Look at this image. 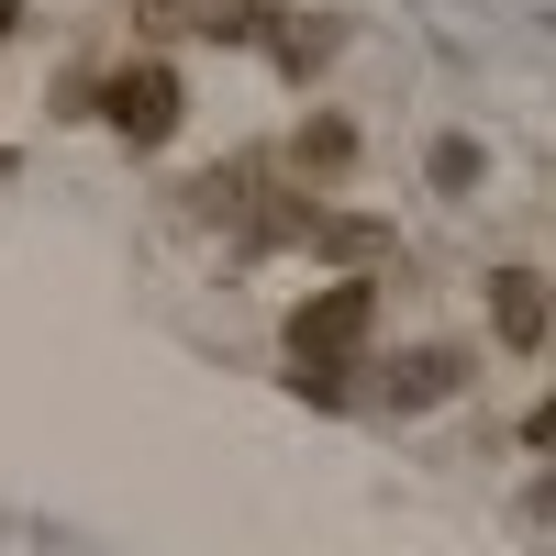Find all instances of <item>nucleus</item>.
Segmentation results:
<instances>
[{"label":"nucleus","instance_id":"obj_1","mask_svg":"<svg viewBox=\"0 0 556 556\" xmlns=\"http://www.w3.org/2000/svg\"><path fill=\"white\" fill-rule=\"evenodd\" d=\"M178 112H190V89H178L167 56H134V67H112V78H89V123H112L123 146H167Z\"/></svg>","mask_w":556,"mask_h":556},{"label":"nucleus","instance_id":"obj_2","mask_svg":"<svg viewBox=\"0 0 556 556\" xmlns=\"http://www.w3.org/2000/svg\"><path fill=\"white\" fill-rule=\"evenodd\" d=\"M379 334V278H323V290L290 312V367H345Z\"/></svg>","mask_w":556,"mask_h":556},{"label":"nucleus","instance_id":"obj_3","mask_svg":"<svg viewBox=\"0 0 556 556\" xmlns=\"http://www.w3.org/2000/svg\"><path fill=\"white\" fill-rule=\"evenodd\" d=\"M490 334H501V356H545V334H556L545 267H490Z\"/></svg>","mask_w":556,"mask_h":556},{"label":"nucleus","instance_id":"obj_4","mask_svg":"<svg viewBox=\"0 0 556 556\" xmlns=\"http://www.w3.org/2000/svg\"><path fill=\"white\" fill-rule=\"evenodd\" d=\"M468 379H479V356H468V345H412V356L379 367V401H390V412H445Z\"/></svg>","mask_w":556,"mask_h":556},{"label":"nucleus","instance_id":"obj_5","mask_svg":"<svg viewBox=\"0 0 556 556\" xmlns=\"http://www.w3.org/2000/svg\"><path fill=\"white\" fill-rule=\"evenodd\" d=\"M278 167H301V178H345V167H356V123H345V112H301L290 146H278Z\"/></svg>","mask_w":556,"mask_h":556},{"label":"nucleus","instance_id":"obj_6","mask_svg":"<svg viewBox=\"0 0 556 556\" xmlns=\"http://www.w3.org/2000/svg\"><path fill=\"white\" fill-rule=\"evenodd\" d=\"M267 45H278V67H290V78H312L323 56H334V23H312L301 0H290V12H278V34H267Z\"/></svg>","mask_w":556,"mask_h":556},{"label":"nucleus","instance_id":"obj_7","mask_svg":"<svg viewBox=\"0 0 556 556\" xmlns=\"http://www.w3.org/2000/svg\"><path fill=\"white\" fill-rule=\"evenodd\" d=\"M424 167H434V190H445V201H468L479 178H490V146H479V134H434V156H424Z\"/></svg>","mask_w":556,"mask_h":556},{"label":"nucleus","instance_id":"obj_8","mask_svg":"<svg viewBox=\"0 0 556 556\" xmlns=\"http://www.w3.org/2000/svg\"><path fill=\"white\" fill-rule=\"evenodd\" d=\"M146 34H212V0H134Z\"/></svg>","mask_w":556,"mask_h":556},{"label":"nucleus","instance_id":"obj_9","mask_svg":"<svg viewBox=\"0 0 556 556\" xmlns=\"http://www.w3.org/2000/svg\"><path fill=\"white\" fill-rule=\"evenodd\" d=\"M290 401H312V412H345V401H356V379H345V367H290Z\"/></svg>","mask_w":556,"mask_h":556},{"label":"nucleus","instance_id":"obj_10","mask_svg":"<svg viewBox=\"0 0 556 556\" xmlns=\"http://www.w3.org/2000/svg\"><path fill=\"white\" fill-rule=\"evenodd\" d=\"M523 445H534V456H545V468H556V390H545V401L523 412Z\"/></svg>","mask_w":556,"mask_h":556},{"label":"nucleus","instance_id":"obj_11","mask_svg":"<svg viewBox=\"0 0 556 556\" xmlns=\"http://www.w3.org/2000/svg\"><path fill=\"white\" fill-rule=\"evenodd\" d=\"M12 34H23V0H0V45H12Z\"/></svg>","mask_w":556,"mask_h":556},{"label":"nucleus","instance_id":"obj_12","mask_svg":"<svg viewBox=\"0 0 556 556\" xmlns=\"http://www.w3.org/2000/svg\"><path fill=\"white\" fill-rule=\"evenodd\" d=\"M534 523H556V479H545V490H534Z\"/></svg>","mask_w":556,"mask_h":556}]
</instances>
